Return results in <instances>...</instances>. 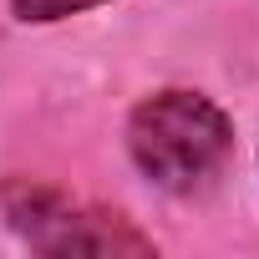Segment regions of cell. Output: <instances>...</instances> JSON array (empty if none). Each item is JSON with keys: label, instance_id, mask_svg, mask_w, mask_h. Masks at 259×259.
Segmentation results:
<instances>
[{"label": "cell", "instance_id": "1", "mask_svg": "<svg viewBox=\"0 0 259 259\" xmlns=\"http://www.w3.org/2000/svg\"><path fill=\"white\" fill-rule=\"evenodd\" d=\"M122 148L143 183L168 198H193L234 158V117L198 87H158L133 102Z\"/></svg>", "mask_w": 259, "mask_h": 259}, {"label": "cell", "instance_id": "2", "mask_svg": "<svg viewBox=\"0 0 259 259\" xmlns=\"http://www.w3.org/2000/svg\"><path fill=\"white\" fill-rule=\"evenodd\" d=\"M0 219L36 254H158V239L143 234L122 208L76 198L46 178H6L0 183Z\"/></svg>", "mask_w": 259, "mask_h": 259}, {"label": "cell", "instance_id": "3", "mask_svg": "<svg viewBox=\"0 0 259 259\" xmlns=\"http://www.w3.org/2000/svg\"><path fill=\"white\" fill-rule=\"evenodd\" d=\"M102 6H112V0H11V21H21V26H61V21L102 11Z\"/></svg>", "mask_w": 259, "mask_h": 259}]
</instances>
